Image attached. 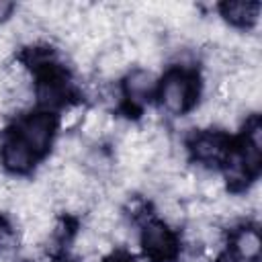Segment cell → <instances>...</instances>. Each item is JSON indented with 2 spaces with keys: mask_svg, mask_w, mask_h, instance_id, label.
I'll use <instances>...</instances> for the list:
<instances>
[{
  "mask_svg": "<svg viewBox=\"0 0 262 262\" xmlns=\"http://www.w3.org/2000/svg\"><path fill=\"white\" fill-rule=\"evenodd\" d=\"M194 94H196L194 78L182 68L170 70L162 78L160 88H158L160 104L170 115H184L192 106Z\"/></svg>",
  "mask_w": 262,
  "mask_h": 262,
  "instance_id": "6da1fadb",
  "label": "cell"
},
{
  "mask_svg": "<svg viewBox=\"0 0 262 262\" xmlns=\"http://www.w3.org/2000/svg\"><path fill=\"white\" fill-rule=\"evenodd\" d=\"M141 250L149 262H170L176 256V237L166 221L149 219L141 229Z\"/></svg>",
  "mask_w": 262,
  "mask_h": 262,
  "instance_id": "7a4b0ae2",
  "label": "cell"
},
{
  "mask_svg": "<svg viewBox=\"0 0 262 262\" xmlns=\"http://www.w3.org/2000/svg\"><path fill=\"white\" fill-rule=\"evenodd\" d=\"M53 129H55V123H53V117L49 113H33V115H27L18 123L14 133L37 156L49 147V143L53 139Z\"/></svg>",
  "mask_w": 262,
  "mask_h": 262,
  "instance_id": "3957f363",
  "label": "cell"
},
{
  "mask_svg": "<svg viewBox=\"0 0 262 262\" xmlns=\"http://www.w3.org/2000/svg\"><path fill=\"white\" fill-rule=\"evenodd\" d=\"M188 147H190L192 158L203 166L221 164L225 156L229 154L227 137L221 131H201L190 139Z\"/></svg>",
  "mask_w": 262,
  "mask_h": 262,
  "instance_id": "277c9868",
  "label": "cell"
},
{
  "mask_svg": "<svg viewBox=\"0 0 262 262\" xmlns=\"http://www.w3.org/2000/svg\"><path fill=\"white\" fill-rule=\"evenodd\" d=\"M0 160H2V166L8 172L25 174L33 168L35 154L16 133H12V135L4 137L2 143H0Z\"/></svg>",
  "mask_w": 262,
  "mask_h": 262,
  "instance_id": "5b68a950",
  "label": "cell"
},
{
  "mask_svg": "<svg viewBox=\"0 0 262 262\" xmlns=\"http://www.w3.org/2000/svg\"><path fill=\"white\" fill-rule=\"evenodd\" d=\"M35 98L41 106L45 108H57L66 102L68 98V86H66V80L63 76L51 66L45 70L43 78L39 80L37 88H35Z\"/></svg>",
  "mask_w": 262,
  "mask_h": 262,
  "instance_id": "8992f818",
  "label": "cell"
},
{
  "mask_svg": "<svg viewBox=\"0 0 262 262\" xmlns=\"http://www.w3.org/2000/svg\"><path fill=\"white\" fill-rule=\"evenodd\" d=\"M156 76L147 68H135L131 70L123 80V96L133 104L141 106L147 102L151 92L156 90Z\"/></svg>",
  "mask_w": 262,
  "mask_h": 262,
  "instance_id": "52a82bcc",
  "label": "cell"
},
{
  "mask_svg": "<svg viewBox=\"0 0 262 262\" xmlns=\"http://www.w3.org/2000/svg\"><path fill=\"white\" fill-rule=\"evenodd\" d=\"M231 248H233V258H237L239 262H256L262 252V239L258 229L252 225L237 227L231 237Z\"/></svg>",
  "mask_w": 262,
  "mask_h": 262,
  "instance_id": "ba28073f",
  "label": "cell"
},
{
  "mask_svg": "<svg viewBox=\"0 0 262 262\" xmlns=\"http://www.w3.org/2000/svg\"><path fill=\"white\" fill-rule=\"evenodd\" d=\"M221 16L225 23L237 29H248L258 20L260 14V2L254 0H233V2H223L219 6Z\"/></svg>",
  "mask_w": 262,
  "mask_h": 262,
  "instance_id": "9c48e42d",
  "label": "cell"
},
{
  "mask_svg": "<svg viewBox=\"0 0 262 262\" xmlns=\"http://www.w3.org/2000/svg\"><path fill=\"white\" fill-rule=\"evenodd\" d=\"M223 164H225V170H223L225 182L231 188H235V190L248 188V182H250L252 172L256 168L250 164V160L246 158V154L242 149H229V154L225 156Z\"/></svg>",
  "mask_w": 262,
  "mask_h": 262,
  "instance_id": "30bf717a",
  "label": "cell"
},
{
  "mask_svg": "<svg viewBox=\"0 0 262 262\" xmlns=\"http://www.w3.org/2000/svg\"><path fill=\"white\" fill-rule=\"evenodd\" d=\"M80 127H82V135L86 139H98L102 135L113 133L117 125H115V121H113V117L108 113H104V111H88L84 115Z\"/></svg>",
  "mask_w": 262,
  "mask_h": 262,
  "instance_id": "8fae6325",
  "label": "cell"
},
{
  "mask_svg": "<svg viewBox=\"0 0 262 262\" xmlns=\"http://www.w3.org/2000/svg\"><path fill=\"white\" fill-rule=\"evenodd\" d=\"M129 63L127 55L123 53L121 45L119 47H108V49H102L98 55H96V68L102 76H115L119 74L125 66Z\"/></svg>",
  "mask_w": 262,
  "mask_h": 262,
  "instance_id": "7c38bea8",
  "label": "cell"
},
{
  "mask_svg": "<svg viewBox=\"0 0 262 262\" xmlns=\"http://www.w3.org/2000/svg\"><path fill=\"white\" fill-rule=\"evenodd\" d=\"M244 145L250 149L260 151L262 149V125L260 121L254 117L246 123V137H244Z\"/></svg>",
  "mask_w": 262,
  "mask_h": 262,
  "instance_id": "4fadbf2b",
  "label": "cell"
},
{
  "mask_svg": "<svg viewBox=\"0 0 262 262\" xmlns=\"http://www.w3.org/2000/svg\"><path fill=\"white\" fill-rule=\"evenodd\" d=\"M84 119V108L82 106H68L63 117H61V127L63 129H70L74 125H80Z\"/></svg>",
  "mask_w": 262,
  "mask_h": 262,
  "instance_id": "5bb4252c",
  "label": "cell"
},
{
  "mask_svg": "<svg viewBox=\"0 0 262 262\" xmlns=\"http://www.w3.org/2000/svg\"><path fill=\"white\" fill-rule=\"evenodd\" d=\"M14 12V4L10 0H0V23H6Z\"/></svg>",
  "mask_w": 262,
  "mask_h": 262,
  "instance_id": "9a60e30c",
  "label": "cell"
},
{
  "mask_svg": "<svg viewBox=\"0 0 262 262\" xmlns=\"http://www.w3.org/2000/svg\"><path fill=\"white\" fill-rule=\"evenodd\" d=\"M219 262H239L237 258H233V256H229V258H221Z\"/></svg>",
  "mask_w": 262,
  "mask_h": 262,
  "instance_id": "2e32d148",
  "label": "cell"
}]
</instances>
